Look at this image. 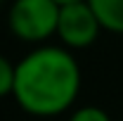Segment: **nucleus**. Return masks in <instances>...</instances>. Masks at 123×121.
Instances as JSON below:
<instances>
[{
    "mask_svg": "<svg viewBox=\"0 0 123 121\" xmlns=\"http://www.w3.org/2000/svg\"><path fill=\"white\" fill-rule=\"evenodd\" d=\"M99 31L104 29L88 0L62 2L59 21H57V38L62 40L64 47H69V50L90 47L99 38Z\"/></svg>",
    "mask_w": 123,
    "mask_h": 121,
    "instance_id": "7ed1b4c3",
    "label": "nucleus"
},
{
    "mask_svg": "<svg viewBox=\"0 0 123 121\" xmlns=\"http://www.w3.org/2000/svg\"><path fill=\"white\" fill-rule=\"evenodd\" d=\"M59 7L57 0H12L7 10V26L17 40L45 43L57 36Z\"/></svg>",
    "mask_w": 123,
    "mask_h": 121,
    "instance_id": "f03ea898",
    "label": "nucleus"
},
{
    "mask_svg": "<svg viewBox=\"0 0 123 121\" xmlns=\"http://www.w3.org/2000/svg\"><path fill=\"white\" fill-rule=\"evenodd\" d=\"M69 121H111V116H109L102 107L85 105V107L74 109V114L69 116Z\"/></svg>",
    "mask_w": 123,
    "mask_h": 121,
    "instance_id": "423d86ee",
    "label": "nucleus"
},
{
    "mask_svg": "<svg viewBox=\"0 0 123 121\" xmlns=\"http://www.w3.org/2000/svg\"><path fill=\"white\" fill-rule=\"evenodd\" d=\"M57 2H59V5H62V2H71V0H57Z\"/></svg>",
    "mask_w": 123,
    "mask_h": 121,
    "instance_id": "0eeeda50",
    "label": "nucleus"
},
{
    "mask_svg": "<svg viewBox=\"0 0 123 121\" xmlns=\"http://www.w3.org/2000/svg\"><path fill=\"white\" fill-rule=\"evenodd\" d=\"M99 19L102 29L111 33H123V0H88Z\"/></svg>",
    "mask_w": 123,
    "mask_h": 121,
    "instance_id": "20e7f679",
    "label": "nucleus"
},
{
    "mask_svg": "<svg viewBox=\"0 0 123 121\" xmlns=\"http://www.w3.org/2000/svg\"><path fill=\"white\" fill-rule=\"evenodd\" d=\"M0 7H2V0H0Z\"/></svg>",
    "mask_w": 123,
    "mask_h": 121,
    "instance_id": "6e6552de",
    "label": "nucleus"
},
{
    "mask_svg": "<svg viewBox=\"0 0 123 121\" xmlns=\"http://www.w3.org/2000/svg\"><path fill=\"white\" fill-rule=\"evenodd\" d=\"M14 71L17 64H12L7 57L0 55V100L12 95V90H14Z\"/></svg>",
    "mask_w": 123,
    "mask_h": 121,
    "instance_id": "39448f33",
    "label": "nucleus"
},
{
    "mask_svg": "<svg viewBox=\"0 0 123 121\" xmlns=\"http://www.w3.org/2000/svg\"><path fill=\"white\" fill-rule=\"evenodd\" d=\"M80 93V64L69 47L40 45L31 50L14 71V102L38 119L59 116Z\"/></svg>",
    "mask_w": 123,
    "mask_h": 121,
    "instance_id": "f257e3e1",
    "label": "nucleus"
}]
</instances>
